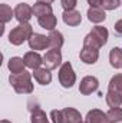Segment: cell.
Returning <instances> with one entry per match:
<instances>
[{"mask_svg":"<svg viewBox=\"0 0 122 123\" xmlns=\"http://www.w3.org/2000/svg\"><path fill=\"white\" fill-rule=\"evenodd\" d=\"M9 82L13 86V89L16 90V93L29 94V93L33 92V83H32L30 79V73H27L26 70L22 72V73H17V74L12 73L10 77H9Z\"/></svg>","mask_w":122,"mask_h":123,"instance_id":"1","label":"cell"},{"mask_svg":"<svg viewBox=\"0 0 122 123\" xmlns=\"http://www.w3.org/2000/svg\"><path fill=\"white\" fill-rule=\"evenodd\" d=\"M50 117L53 123H82L81 113L73 107H66L62 110H52Z\"/></svg>","mask_w":122,"mask_h":123,"instance_id":"2","label":"cell"},{"mask_svg":"<svg viewBox=\"0 0 122 123\" xmlns=\"http://www.w3.org/2000/svg\"><path fill=\"white\" fill-rule=\"evenodd\" d=\"M108 42V30L102 26H95L89 34L83 39V46H92V47H102Z\"/></svg>","mask_w":122,"mask_h":123,"instance_id":"3","label":"cell"},{"mask_svg":"<svg viewBox=\"0 0 122 123\" xmlns=\"http://www.w3.org/2000/svg\"><path fill=\"white\" fill-rule=\"evenodd\" d=\"M33 34V29L29 23H20L17 27L9 33V42L14 46H20L23 42L29 40L30 36Z\"/></svg>","mask_w":122,"mask_h":123,"instance_id":"4","label":"cell"},{"mask_svg":"<svg viewBox=\"0 0 122 123\" xmlns=\"http://www.w3.org/2000/svg\"><path fill=\"white\" fill-rule=\"evenodd\" d=\"M59 82L65 89H70L76 82V74L73 72V67L70 62H65L59 69Z\"/></svg>","mask_w":122,"mask_h":123,"instance_id":"5","label":"cell"},{"mask_svg":"<svg viewBox=\"0 0 122 123\" xmlns=\"http://www.w3.org/2000/svg\"><path fill=\"white\" fill-rule=\"evenodd\" d=\"M13 12H14V17L20 23H27L33 14V7H30L27 3H19Z\"/></svg>","mask_w":122,"mask_h":123,"instance_id":"6","label":"cell"},{"mask_svg":"<svg viewBox=\"0 0 122 123\" xmlns=\"http://www.w3.org/2000/svg\"><path fill=\"white\" fill-rule=\"evenodd\" d=\"M62 63V53L61 50H49L46 52V55L43 56V64L46 66V69L53 70L58 69V66Z\"/></svg>","mask_w":122,"mask_h":123,"instance_id":"7","label":"cell"},{"mask_svg":"<svg viewBox=\"0 0 122 123\" xmlns=\"http://www.w3.org/2000/svg\"><path fill=\"white\" fill-rule=\"evenodd\" d=\"M79 57L86 64H93L99 59V49L92 47V46H83L81 53H79Z\"/></svg>","mask_w":122,"mask_h":123,"instance_id":"8","label":"cell"},{"mask_svg":"<svg viewBox=\"0 0 122 123\" xmlns=\"http://www.w3.org/2000/svg\"><path fill=\"white\" fill-rule=\"evenodd\" d=\"M98 86H99V82L95 76H86L81 80V85H79V92L82 94H91V93L96 92L98 90Z\"/></svg>","mask_w":122,"mask_h":123,"instance_id":"9","label":"cell"},{"mask_svg":"<svg viewBox=\"0 0 122 123\" xmlns=\"http://www.w3.org/2000/svg\"><path fill=\"white\" fill-rule=\"evenodd\" d=\"M27 42H29L30 49H33V50H43V49L49 47V37L39 34V33H33Z\"/></svg>","mask_w":122,"mask_h":123,"instance_id":"10","label":"cell"},{"mask_svg":"<svg viewBox=\"0 0 122 123\" xmlns=\"http://www.w3.org/2000/svg\"><path fill=\"white\" fill-rule=\"evenodd\" d=\"M86 122L88 123H114L106 116V113H103V112H101L98 109H92V110L88 112Z\"/></svg>","mask_w":122,"mask_h":123,"instance_id":"11","label":"cell"},{"mask_svg":"<svg viewBox=\"0 0 122 123\" xmlns=\"http://www.w3.org/2000/svg\"><path fill=\"white\" fill-rule=\"evenodd\" d=\"M23 60H25L26 67H29V69H33V70H34V69H39V67H40V64L43 63V57H42L39 53L27 52V53L25 55Z\"/></svg>","mask_w":122,"mask_h":123,"instance_id":"12","label":"cell"},{"mask_svg":"<svg viewBox=\"0 0 122 123\" xmlns=\"http://www.w3.org/2000/svg\"><path fill=\"white\" fill-rule=\"evenodd\" d=\"M33 76H34V80L37 83L43 85V86H46V85H49L52 82V74H50L49 69H46V67L45 69H42V67L34 69L33 70Z\"/></svg>","mask_w":122,"mask_h":123,"instance_id":"13","label":"cell"},{"mask_svg":"<svg viewBox=\"0 0 122 123\" xmlns=\"http://www.w3.org/2000/svg\"><path fill=\"white\" fill-rule=\"evenodd\" d=\"M62 17H63V22L66 25H69V26H78L82 22V16L76 10H65Z\"/></svg>","mask_w":122,"mask_h":123,"instance_id":"14","label":"cell"},{"mask_svg":"<svg viewBox=\"0 0 122 123\" xmlns=\"http://www.w3.org/2000/svg\"><path fill=\"white\" fill-rule=\"evenodd\" d=\"M49 37V50H61V47L63 46V36L61 31L52 30Z\"/></svg>","mask_w":122,"mask_h":123,"instance_id":"15","label":"cell"},{"mask_svg":"<svg viewBox=\"0 0 122 123\" xmlns=\"http://www.w3.org/2000/svg\"><path fill=\"white\" fill-rule=\"evenodd\" d=\"M88 19L91 20L92 23H101L106 19V14H105V10L101 9V7H91L88 10Z\"/></svg>","mask_w":122,"mask_h":123,"instance_id":"16","label":"cell"},{"mask_svg":"<svg viewBox=\"0 0 122 123\" xmlns=\"http://www.w3.org/2000/svg\"><path fill=\"white\" fill-rule=\"evenodd\" d=\"M106 103L111 109H115V107H119L122 105V94L118 92H114V90H108L106 93Z\"/></svg>","mask_w":122,"mask_h":123,"instance_id":"17","label":"cell"},{"mask_svg":"<svg viewBox=\"0 0 122 123\" xmlns=\"http://www.w3.org/2000/svg\"><path fill=\"white\" fill-rule=\"evenodd\" d=\"M9 70L13 73V74H17V73H22V72H25V60L22 59V57H12L10 60H9Z\"/></svg>","mask_w":122,"mask_h":123,"instance_id":"18","label":"cell"},{"mask_svg":"<svg viewBox=\"0 0 122 123\" xmlns=\"http://www.w3.org/2000/svg\"><path fill=\"white\" fill-rule=\"evenodd\" d=\"M109 62H111V66L115 67V69H119L122 67V50L119 47H114L109 53Z\"/></svg>","mask_w":122,"mask_h":123,"instance_id":"19","label":"cell"},{"mask_svg":"<svg viewBox=\"0 0 122 123\" xmlns=\"http://www.w3.org/2000/svg\"><path fill=\"white\" fill-rule=\"evenodd\" d=\"M33 14L39 17H43V16H47V14H52V6L50 4H45V3H36L33 6Z\"/></svg>","mask_w":122,"mask_h":123,"instance_id":"20","label":"cell"},{"mask_svg":"<svg viewBox=\"0 0 122 123\" xmlns=\"http://www.w3.org/2000/svg\"><path fill=\"white\" fill-rule=\"evenodd\" d=\"M39 25L46 29V30L52 31L55 27H56V17L52 14H47V16H43V17H39Z\"/></svg>","mask_w":122,"mask_h":123,"instance_id":"21","label":"cell"},{"mask_svg":"<svg viewBox=\"0 0 122 123\" xmlns=\"http://www.w3.org/2000/svg\"><path fill=\"white\" fill-rule=\"evenodd\" d=\"M30 110H32V123H49L46 113L42 109L34 107V109H30Z\"/></svg>","mask_w":122,"mask_h":123,"instance_id":"22","label":"cell"},{"mask_svg":"<svg viewBox=\"0 0 122 123\" xmlns=\"http://www.w3.org/2000/svg\"><path fill=\"white\" fill-rule=\"evenodd\" d=\"M14 14V12H12V9L7 4H0V17H1V23H7L12 20V16Z\"/></svg>","mask_w":122,"mask_h":123,"instance_id":"23","label":"cell"},{"mask_svg":"<svg viewBox=\"0 0 122 123\" xmlns=\"http://www.w3.org/2000/svg\"><path fill=\"white\" fill-rule=\"evenodd\" d=\"M109 90L118 92L122 94V74H115L109 82Z\"/></svg>","mask_w":122,"mask_h":123,"instance_id":"24","label":"cell"},{"mask_svg":"<svg viewBox=\"0 0 122 123\" xmlns=\"http://www.w3.org/2000/svg\"><path fill=\"white\" fill-rule=\"evenodd\" d=\"M106 116L112 120V122H122V109L121 107H115V109H111Z\"/></svg>","mask_w":122,"mask_h":123,"instance_id":"25","label":"cell"},{"mask_svg":"<svg viewBox=\"0 0 122 123\" xmlns=\"http://www.w3.org/2000/svg\"><path fill=\"white\" fill-rule=\"evenodd\" d=\"M121 4V0H102L101 9L103 10H115Z\"/></svg>","mask_w":122,"mask_h":123,"instance_id":"26","label":"cell"},{"mask_svg":"<svg viewBox=\"0 0 122 123\" xmlns=\"http://www.w3.org/2000/svg\"><path fill=\"white\" fill-rule=\"evenodd\" d=\"M61 3L65 10H75V7L78 4V0H61Z\"/></svg>","mask_w":122,"mask_h":123,"instance_id":"27","label":"cell"},{"mask_svg":"<svg viewBox=\"0 0 122 123\" xmlns=\"http://www.w3.org/2000/svg\"><path fill=\"white\" fill-rule=\"evenodd\" d=\"M114 29H115V31H116V33H119V34H121V33H122V20H118V22L115 23Z\"/></svg>","mask_w":122,"mask_h":123,"instance_id":"28","label":"cell"},{"mask_svg":"<svg viewBox=\"0 0 122 123\" xmlns=\"http://www.w3.org/2000/svg\"><path fill=\"white\" fill-rule=\"evenodd\" d=\"M88 3L91 4V7H101L102 0H88Z\"/></svg>","mask_w":122,"mask_h":123,"instance_id":"29","label":"cell"},{"mask_svg":"<svg viewBox=\"0 0 122 123\" xmlns=\"http://www.w3.org/2000/svg\"><path fill=\"white\" fill-rule=\"evenodd\" d=\"M39 3H45V4H50V3H53L55 0H37Z\"/></svg>","mask_w":122,"mask_h":123,"instance_id":"30","label":"cell"},{"mask_svg":"<svg viewBox=\"0 0 122 123\" xmlns=\"http://www.w3.org/2000/svg\"><path fill=\"white\" fill-rule=\"evenodd\" d=\"M0 123H12V122H9V120H1Z\"/></svg>","mask_w":122,"mask_h":123,"instance_id":"31","label":"cell"},{"mask_svg":"<svg viewBox=\"0 0 122 123\" xmlns=\"http://www.w3.org/2000/svg\"><path fill=\"white\" fill-rule=\"evenodd\" d=\"M82 123H88V122H82Z\"/></svg>","mask_w":122,"mask_h":123,"instance_id":"32","label":"cell"}]
</instances>
